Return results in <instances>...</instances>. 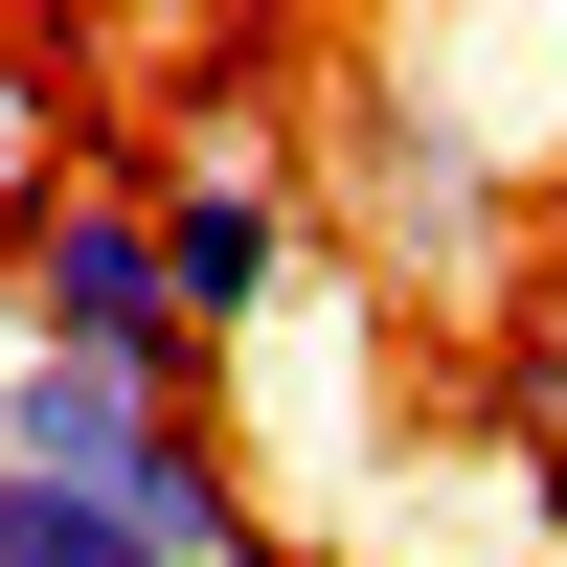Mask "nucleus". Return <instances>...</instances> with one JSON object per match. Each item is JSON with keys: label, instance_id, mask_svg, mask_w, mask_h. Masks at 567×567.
<instances>
[{"label": "nucleus", "instance_id": "obj_4", "mask_svg": "<svg viewBox=\"0 0 567 567\" xmlns=\"http://www.w3.org/2000/svg\"><path fill=\"white\" fill-rule=\"evenodd\" d=\"M205 454H227L205 386H114V363L0 318V477H205Z\"/></svg>", "mask_w": 567, "mask_h": 567}, {"label": "nucleus", "instance_id": "obj_2", "mask_svg": "<svg viewBox=\"0 0 567 567\" xmlns=\"http://www.w3.org/2000/svg\"><path fill=\"white\" fill-rule=\"evenodd\" d=\"M136 205H159V272H182V341L205 363H250L272 318H296V159H272V136L136 159Z\"/></svg>", "mask_w": 567, "mask_h": 567}, {"label": "nucleus", "instance_id": "obj_3", "mask_svg": "<svg viewBox=\"0 0 567 567\" xmlns=\"http://www.w3.org/2000/svg\"><path fill=\"white\" fill-rule=\"evenodd\" d=\"M0 567H272L250 477H0Z\"/></svg>", "mask_w": 567, "mask_h": 567}, {"label": "nucleus", "instance_id": "obj_1", "mask_svg": "<svg viewBox=\"0 0 567 567\" xmlns=\"http://www.w3.org/2000/svg\"><path fill=\"white\" fill-rule=\"evenodd\" d=\"M0 318L69 363H114V386H205V341H182V272H159V205H136V159L45 182L23 227H0Z\"/></svg>", "mask_w": 567, "mask_h": 567}]
</instances>
